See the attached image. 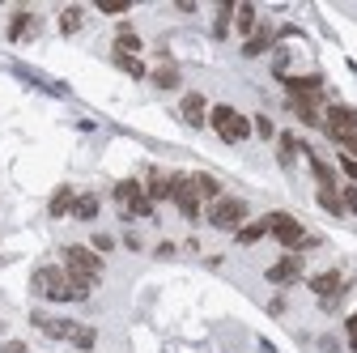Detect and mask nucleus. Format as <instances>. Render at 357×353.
Here are the masks:
<instances>
[{
	"label": "nucleus",
	"instance_id": "obj_1",
	"mask_svg": "<svg viewBox=\"0 0 357 353\" xmlns=\"http://www.w3.org/2000/svg\"><path fill=\"white\" fill-rule=\"evenodd\" d=\"M30 285H34L38 298H52V302H81V298H89V290H94L89 281L73 277L64 264H43V269H34Z\"/></svg>",
	"mask_w": 357,
	"mask_h": 353
},
{
	"label": "nucleus",
	"instance_id": "obj_2",
	"mask_svg": "<svg viewBox=\"0 0 357 353\" xmlns=\"http://www.w3.org/2000/svg\"><path fill=\"white\" fill-rule=\"evenodd\" d=\"M30 324H34L38 332H47L52 340L73 345V349H94V345H98V332L89 328V324H77V320H60V315H47V311H34Z\"/></svg>",
	"mask_w": 357,
	"mask_h": 353
},
{
	"label": "nucleus",
	"instance_id": "obj_3",
	"mask_svg": "<svg viewBox=\"0 0 357 353\" xmlns=\"http://www.w3.org/2000/svg\"><path fill=\"white\" fill-rule=\"evenodd\" d=\"M268 234H273L281 247H289V255H302V251H315L319 247V239L306 234L302 222L289 217V213H268Z\"/></svg>",
	"mask_w": 357,
	"mask_h": 353
},
{
	"label": "nucleus",
	"instance_id": "obj_4",
	"mask_svg": "<svg viewBox=\"0 0 357 353\" xmlns=\"http://www.w3.org/2000/svg\"><path fill=\"white\" fill-rule=\"evenodd\" d=\"M324 132H328V137H332L344 153H353V149H357V107L332 103L328 115H324Z\"/></svg>",
	"mask_w": 357,
	"mask_h": 353
},
{
	"label": "nucleus",
	"instance_id": "obj_5",
	"mask_svg": "<svg viewBox=\"0 0 357 353\" xmlns=\"http://www.w3.org/2000/svg\"><path fill=\"white\" fill-rule=\"evenodd\" d=\"M208 123H213V132H217V137L226 141V145H243V141L251 137V119H247L243 111L226 107V103L208 111Z\"/></svg>",
	"mask_w": 357,
	"mask_h": 353
},
{
	"label": "nucleus",
	"instance_id": "obj_6",
	"mask_svg": "<svg viewBox=\"0 0 357 353\" xmlns=\"http://www.w3.org/2000/svg\"><path fill=\"white\" fill-rule=\"evenodd\" d=\"M60 260H64V269H68L73 277H81V281H89V285H98V281H102V255H98L94 247L68 243Z\"/></svg>",
	"mask_w": 357,
	"mask_h": 353
},
{
	"label": "nucleus",
	"instance_id": "obj_7",
	"mask_svg": "<svg viewBox=\"0 0 357 353\" xmlns=\"http://www.w3.org/2000/svg\"><path fill=\"white\" fill-rule=\"evenodd\" d=\"M204 217H208V226L213 230H243L247 226V200H238V196H221V200H213L208 209H204Z\"/></svg>",
	"mask_w": 357,
	"mask_h": 353
},
{
	"label": "nucleus",
	"instance_id": "obj_8",
	"mask_svg": "<svg viewBox=\"0 0 357 353\" xmlns=\"http://www.w3.org/2000/svg\"><path fill=\"white\" fill-rule=\"evenodd\" d=\"M115 200L128 217H153V200L145 196V183L141 179H119L115 183Z\"/></svg>",
	"mask_w": 357,
	"mask_h": 353
},
{
	"label": "nucleus",
	"instance_id": "obj_9",
	"mask_svg": "<svg viewBox=\"0 0 357 353\" xmlns=\"http://www.w3.org/2000/svg\"><path fill=\"white\" fill-rule=\"evenodd\" d=\"M170 200H174V209L183 213L188 222H200V213H204V200H200V192H196V183H192V174L174 170V192H170Z\"/></svg>",
	"mask_w": 357,
	"mask_h": 353
},
{
	"label": "nucleus",
	"instance_id": "obj_10",
	"mask_svg": "<svg viewBox=\"0 0 357 353\" xmlns=\"http://www.w3.org/2000/svg\"><path fill=\"white\" fill-rule=\"evenodd\" d=\"M268 281H273V285H294V281H302V255H281L273 269H268Z\"/></svg>",
	"mask_w": 357,
	"mask_h": 353
},
{
	"label": "nucleus",
	"instance_id": "obj_11",
	"mask_svg": "<svg viewBox=\"0 0 357 353\" xmlns=\"http://www.w3.org/2000/svg\"><path fill=\"white\" fill-rule=\"evenodd\" d=\"M170 192H174V170H149V174H145V196H149L153 204L170 200Z\"/></svg>",
	"mask_w": 357,
	"mask_h": 353
},
{
	"label": "nucleus",
	"instance_id": "obj_12",
	"mask_svg": "<svg viewBox=\"0 0 357 353\" xmlns=\"http://www.w3.org/2000/svg\"><path fill=\"white\" fill-rule=\"evenodd\" d=\"M285 81V90H289V98H324V77H281Z\"/></svg>",
	"mask_w": 357,
	"mask_h": 353
},
{
	"label": "nucleus",
	"instance_id": "obj_13",
	"mask_svg": "<svg viewBox=\"0 0 357 353\" xmlns=\"http://www.w3.org/2000/svg\"><path fill=\"white\" fill-rule=\"evenodd\" d=\"M178 115H183L192 128H200V123L208 119V98H204V94H196V90H192V94H183V103H178Z\"/></svg>",
	"mask_w": 357,
	"mask_h": 353
},
{
	"label": "nucleus",
	"instance_id": "obj_14",
	"mask_svg": "<svg viewBox=\"0 0 357 353\" xmlns=\"http://www.w3.org/2000/svg\"><path fill=\"white\" fill-rule=\"evenodd\" d=\"M306 285H310V290H315V294H319V298L328 302L332 294H340V290H344V277H340L336 269H328V273H315V277H310Z\"/></svg>",
	"mask_w": 357,
	"mask_h": 353
},
{
	"label": "nucleus",
	"instance_id": "obj_15",
	"mask_svg": "<svg viewBox=\"0 0 357 353\" xmlns=\"http://www.w3.org/2000/svg\"><path fill=\"white\" fill-rule=\"evenodd\" d=\"M324 98H289V111L302 119V123H310V128H315V123H324Z\"/></svg>",
	"mask_w": 357,
	"mask_h": 353
},
{
	"label": "nucleus",
	"instance_id": "obj_16",
	"mask_svg": "<svg viewBox=\"0 0 357 353\" xmlns=\"http://www.w3.org/2000/svg\"><path fill=\"white\" fill-rule=\"evenodd\" d=\"M34 30H38V17H34V13H26V9H17V13H13V22H9V38H13V43H22V38H30Z\"/></svg>",
	"mask_w": 357,
	"mask_h": 353
},
{
	"label": "nucleus",
	"instance_id": "obj_17",
	"mask_svg": "<svg viewBox=\"0 0 357 353\" xmlns=\"http://www.w3.org/2000/svg\"><path fill=\"white\" fill-rule=\"evenodd\" d=\"M73 204H77V192L73 188H56L52 200H47V213L52 217H73Z\"/></svg>",
	"mask_w": 357,
	"mask_h": 353
},
{
	"label": "nucleus",
	"instance_id": "obj_18",
	"mask_svg": "<svg viewBox=\"0 0 357 353\" xmlns=\"http://www.w3.org/2000/svg\"><path fill=\"white\" fill-rule=\"evenodd\" d=\"M298 153H306V145H302V141L294 137V132H277V158H281V162L289 166V162H294Z\"/></svg>",
	"mask_w": 357,
	"mask_h": 353
},
{
	"label": "nucleus",
	"instance_id": "obj_19",
	"mask_svg": "<svg viewBox=\"0 0 357 353\" xmlns=\"http://www.w3.org/2000/svg\"><path fill=\"white\" fill-rule=\"evenodd\" d=\"M273 38H277L273 30H268V26H259V30H255V34L243 43V56H264L268 47H273Z\"/></svg>",
	"mask_w": 357,
	"mask_h": 353
},
{
	"label": "nucleus",
	"instance_id": "obj_20",
	"mask_svg": "<svg viewBox=\"0 0 357 353\" xmlns=\"http://www.w3.org/2000/svg\"><path fill=\"white\" fill-rule=\"evenodd\" d=\"M98 209H102V204H98V196H94V192H81V196H77V204H73V217H77V222H94Z\"/></svg>",
	"mask_w": 357,
	"mask_h": 353
},
{
	"label": "nucleus",
	"instance_id": "obj_21",
	"mask_svg": "<svg viewBox=\"0 0 357 353\" xmlns=\"http://www.w3.org/2000/svg\"><path fill=\"white\" fill-rule=\"evenodd\" d=\"M264 234H268V217H259V222H247V226L234 234V243H238V247H255Z\"/></svg>",
	"mask_w": 357,
	"mask_h": 353
},
{
	"label": "nucleus",
	"instance_id": "obj_22",
	"mask_svg": "<svg viewBox=\"0 0 357 353\" xmlns=\"http://www.w3.org/2000/svg\"><path fill=\"white\" fill-rule=\"evenodd\" d=\"M115 52H119V56H137V52H141V34L123 26V30L115 34Z\"/></svg>",
	"mask_w": 357,
	"mask_h": 353
},
{
	"label": "nucleus",
	"instance_id": "obj_23",
	"mask_svg": "<svg viewBox=\"0 0 357 353\" xmlns=\"http://www.w3.org/2000/svg\"><path fill=\"white\" fill-rule=\"evenodd\" d=\"M178 81H183V77H178V68H174V64L153 68V85H158V90H178Z\"/></svg>",
	"mask_w": 357,
	"mask_h": 353
},
{
	"label": "nucleus",
	"instance_id": "obj_24",
	"mask_svg": "<svg viewBox=\"0 0 357 353\" xmlns=\"http://www.w3.org/2000/svg\"><path fill=\"white\" fill-rule=\"evenodd\" d=\"M234 26H238V34L251 38V34H255V9H251V5H238V9H234Z\"/></svg>",
	"mask_w": 357,
	"mask_h": 353
},
{
	"label": "nucleus",
	"instance_id": "obj_25",
	"mask_svg": "<svg viewBox=\"0 0 357 353\" xmlns=\"http://www.w3.org/2000/svg\"><path fill=\"white\" fill-rule=\"evenodd\" d=\"M230 22H234V5H230V0H226V5H221V9H217V22H213V34H217V38H226V34H230Z\"/></svg>",
	"mask_w": 357,
	"mask_h": 353
},
{
	"label": "nucleus",
	"instance_id": "obj_26",
	"mask_svg": "<svg viewBox=\"0 0 357 353\" xmlns=\"http://www.w3.org/2000/svg\"><path fill=\"white\" fill-rule=\"evenodd\" d=\"M310 170H315V179H319V188H332V192H336V170H332L328 162H319V158H310Z\"/></svg>",
	"mask_w": 357,
	"mask_h": 353
},
{
	"label": "nucleus",
	"instance_id": "obj_27",
	"mask_svg": "<svg viewBox=\"0 0 357 353\" xmlns=\"http://www.w3.org/2000/svg\"><path fill=\"white\" fill-rule=\"evenodd\" d=\"M81 17H85L81 9H64V13H60V30H64V34H77V30H81Z\"/></svg>",
	"mask_w": 357,
	"mask_h": 353
},
{
	"label": "nucleus",
	"instance_id": "obj_28",
	"mask_svg": "<svg viewBox=\"0 0 357 353\" xmlns=\"http://www.w3.org/2000/svg\"><path fill=\"white\" fill-rule=\"evenodd\" d=\"M251 132H259L264 141H277V128H273V119H268V115H255L251 119Z\"/></svg>",
	"mask_w": 357,
	"mask_h": 353
},
{
	"label": "nucleus",
	"instance_id": "obj_29",
	"mask_svg": "<svg viewBox=\"0 0 357 353\" xmlns=\"http://www.w3.org/2000/svg\"><path fill=\"white\" fill-rule=\"evenodd\" d=\"M115 64H119L123 73H132V77H145V64H141L137 56H119V52H115Z\"/></svg>",
	"mask_w": 357,
	"mask_h": 353
},
{
	"label": "nucleus",
	"instance_id": "obj_30",
	"mask_svg": "<svg viewBox=\"0 0 357 353\" xmlns=\"http://www.w3.org/2000/svg\"><path fill=\"white\" fill-rule=\"evenodd\" d=\"M319 204H324L328 213H344V209H340V192H332V188H319Z\"/></svg>",
	"mask_w": 357,
	"mask_h": 353
},
{
	"label": "nucleus",
	"instance_id": "obj_31",
	"mask_svg": "<svg viewBox=\"0 0 357 353\" xmlns=\"http://www.w3.org/2000/svg\"><path fill=\"white\" fill-rule=\"evenodd\" d=\"M340 209H344V213H357V188H344V192H340Z\"/></svg>",
	"mask_w": 357,
	"mask_h": 353
},
{
	"label": "nucleus",
	"instance_id": "obj_32",
	"mask_svg": "<svg viewBox=\"0 0 357 353\" xmlns=\"http://www.w3.org/2000/svg\"><path fill=\"white\" fill-rule=\"evenodd\" d=\"M340 170L349 174V179L357 183V158H349V153H340Z\"/></svg>",
	"mask_w": 357,
	"mask_h": 353
},
{
	"label": "nucleus",
	"instance_id": "obj_33",
	"mask_svg": "<svg viewBox=\"0 0 357 353\" xmlns=\"http://www.w3.org/2000/svg\"><path fill=\"white\" fill-rule=\"evenodd\" d=\"M111 247H115V239H111V234H94V251H98V255H107Z\"/></svg>",
	"mask_w": 357,
	"mask_h": 353
},
{
	"label": "nucleus",
	"instance_id": "obj_34",
	"mask_svg": "<svg viewBox=\"0 0 357 353\" xmlns=\"http://www.w3.org/2000/svg\"><path fill=\"white\" fill-rule=\"evenodd\" d=\"M344 332H349V349L357 353V315H349V324H344Z\"/></svg>",
	"mask_w": 357,
	"mask_h": 353
},
{
	"label": "nucleus",
	"instance_id": "obj_35",
	"mask_svg": "<svg viewBox=\"0 0 357 353\" xmlns=\"http://www.w3.org/2000/svg\"><path fill=\"white\" fill-rule=\"evenodd\" d=\"M0 353H30V349L22 340H5V349H0Z\"/></svg>",
	"mask_w": 357,
	"mask_h": 353
}]
</instances>
